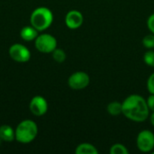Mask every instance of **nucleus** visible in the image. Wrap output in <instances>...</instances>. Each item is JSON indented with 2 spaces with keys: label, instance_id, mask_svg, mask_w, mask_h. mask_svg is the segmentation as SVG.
I'll list each match as a JSON object with an SVG mask.
<instances>
[{
  "label": "nucleus",
  "instance_id": "obj_15",
  "mask_svg": "<svg viewBox=\"0 0 154 154\" xmlns=\"http://www.w3.org/2000/svg\"><path fill=\"white\" fill-rule=\"evenodd\" d=\"M52 58L53 60L57 62V63H63L66 60L67 55L64 50L60 49V48H56L52 52Z\"/></svg>",
  "mask_w": 154,
  "mask_h": 154
},
{
  "label": "nucleus",
  "instance_id": "obj_12",
  "mask_svg": "<svg viewBox=\"0 0 154 154\" xmlns=\"http://www.w3.org/2000/svg\"><path fill=\"white\" fill-rule=\"evenodd\" d=\"M76 154H98L99 152L95 145L89 143H82L75 149Z\"/></svg>",
  "mask_w": 154,
  "mask_h": 154
},
{
  "label": "nucleus",
  "instance_id": "obj_9",
  "mask_svg": "<svg viewBox=\"0 0 154 154\" xmlns=\"http://www.w3.org/2000/svg\"><path fill=\"white\" fill-rule=\"evenodd\" d=\"M65 24L70 30H76L82 26L84 23V16L79 10H70L65 15Z\"/></svg>",
  "mask_w": 154,
  "mask_h": 154
},
{
  "label": "nucleus",
  "instance_id": "obj_22",
  "mask_svg": "<svg viewBox=\"0 0 154 154\" xmlns=\"http://www.w3.org/2000/svg\"><path fill=\"white\" fill-rule=\"evenodd\" d=\"M1 141H2V140H1V138H0V143H1Z\"/></svg>",
  "mask_w": 154,
  "mask_h": 154
},
{
  "label": "nucleus",
  "instance_id": "obj_17",
  "mask_svg": "<svg viewBox=\"0 0 154 154\" xmlns=\"http://www.w3.org/2000/svg\"><path fill=\"white\" fill-rule=\"evenodd\" d=\"M143 62L151 67L154 68V50H147L143 55Z\"/></svg>",
  "mask_w": 154,
  "mask_h": 154
},
{
  "label": "nucleus",
  "instance_id": "obj_21",
  "mask_svg": "<svg viewBox=\"0 0 154 154\" xmlns=\"http://www.w3.org/2000/svg\"><path fill=\"white\" fill-rule=\"evenodd\" d=\"M149 119H150V122H151L152 125L154 127V111L153 112H151L150 116H149Z\"/></svg>",
  "mask_w": 154,
  "mask_h": 154
},
{
  "label": "nucleus",
  "instance_id": "obj_7",
  "mask_svg": "<svg viewBox=\"0 0 154 154\" xmlns=\"http://www.w3.org/2000/svg\"><path fill=\"white\" fill-rule=\"evenodd\" d=\"M9 56L10 58L19 63H25L30 60L31 59V51L30 50L21 44V43H14L10 46L9 48Z\"/></svg>",
  "mask_w": 154,
  "mask_h": 154
},
{
  "label": "nucleus",
  "instance_id": "obj_8",
  "mask_svg": "<svg viewBox=\"0 0 154 154\" xmlns=\"http://www.w3.org/2000/svg\"><path fill=\"white\" fill-rule=\"evenodd\" d=\"M48 102L42 96L33 97L29 104L31 113L35 116H42L48 111Z\"/></svg>",
  "mask_w": 154,
  "mask_h": 154
},
{
  "label": "nucleus",
  "instance_id": "obj_20",
  "mask_svg": "<svg viewBox=\"0 0 154 154\" xmlns=\"http://www.w3.org/2000/svg\"><path fill=\"white\" fill-rule=\"evenodd\" d=\"M147 101V105H148V107L150 109L151 112H153L154 111V94H150L149 97H147L146 99Z\"/></svg>",
  "mask_w": 154,
  "mask_h": 154
},
{
  "label": "nucleus",
  "instance_id": "obj_18",
  "mask_svg": "<svg viewBox=\"0 0 154 154\" xmlns=\"http://www.w3.org/2000/svg\"><path fill=\"white\" fill-rule=\"evenodd\" d=\"M146 87L150 94H154V72H152L147 79Z\"/></svg>",
  "mask_w": 154,
  "mask_h": 154
},
{
  "label": "nucleus",
  "instance_id": "obj_6",
  "mask_svg": "<svg viewBox=\"0 0 154 154\" xmlns=\"http://www.w3.org/2000/svg\"><path fill=\"white\" fill-rule=\"evenodd\" d=\"M90 77L85 71H76L68 79V85L73 90H83L88 87Z\"/></svg>",
  "mask_w": 154,
  "mask_h": 154
},
{
  "label": "nucleus",
  "instance_id": "obj_13",
  "mask_svg": "<svg viewBox=\"0 0 154 154\" xmlns=\"http://www.w3.org/2000/svg\"><path fill=\"white\" fill-rule=\"evenodd\" d=\"M107 113L112 116H117L123 114V106L122 102L119 101H112L106 106Z\"/></svg>",
  "mask_w": 154,
  "mask_h": 154
},
{
  "label": "nucleus",
  "instance_id": "obj_14",
  "mask_svg": "<svg viewBox=\"0 0 154 154\" xmlns=\"http://www.w3.org/2000/svg\"><path fill=\"white\" fill-rule=\"evenodd\" d=\"M110 154H129V150L123 143H115L110 147Z\"/></svg>",
  "mask_w": 154,
  "mask_h": 154
},
{
  "label": "nucleus",
  "instance_id": "obj_4",
  "mask_svg": "<svg viewBox=\"0 0 154 154\" xmlns=\"http://www.w3.org/2000/svg\"><path fill=\"white\" fill-rule=\"evenodd\" d=\"M34 45L38 51L42 53H51L58 45L57 39L50 33H42L34 40Z\"/></svg>",
  "mask_w": 154,
  "mask_h": 154
},
{
  "label": "nucleus",
  "instance_id": "obj_16",
  "mask_svg": "<svg viewBox=\"0 0 154 154\" xmlns=\"http://www.w3.org/2000/svg\"><path fill=\"white\" fill-rule=\"evenodd\" d=\"M143 45L147 50H154V34L149 33L143 38Z\"/></svg>",
  "mask_w": 154,
  "mask_h": 154
},
{
  "label": "nucleus",
  "instance_id": "obj_3",
  "mask_svg": "<svg viewBox=\"0 0 154 154\" xmlns=\"http://www.w3.org/2000/svg\"><path fill=\"white\" fill-rule=\"evenodd\" d=\"M15 141L20 143L27 144L35 140L38 134L37 124L32 120H23L20 122L15 130Z\"/></svg>",
  "mask_w": 154,
  "mask_h": 154
},
{
  "label": "nucleus",
  "instance_id": "obj_1",
  "mask_svg": "<svg viewBox=\"0 0 154 154\" xmlns=\"http://www.w3.org/2000/svg\"><path fill=\"white\" fill-rule=\"evenodd\" d=\"M123 114L125 118L134 123H143L149 119L151 111L146 99L138 94L129 95L122 102Z\"/></svg>",
  "mask_w": 154,
  "mask_h": 154
},
{
  "label": "nucleus",
  "instance_id": "obj_5",
  "mask_svg": "<svg viewBox=\"0 0 154 154\" xmlns=\"http://www.w3.org/2000/svg\"><path fill=\"white\" fill-rule=\"evenodd\" d=\"M136 147L142 152H152L154 150L153 132L148 129L140 131L136 137Z\"/></svg>",
  "mask_w": 154,
  "mask_h": 154
},
{
  "label": "nucleus",
  "instance_id": "obj_19",
  "mask_svg": "<svg viewBox=\"0 0 154 154\" xmlns=\"http://www.w3.org/2000/svg\"><path fill=\"white\" fill-rule=\"evenodd\" d=\"M146 24H147L148 30L154 34V13L152 14L151 15H149V17L147 18V21H146Z\"/></svg>",
  "mask_w": 154,
  "mask_h": 154
},
{
  "label": "nucleus",
  "instance_id": "obj_2",
  "mask_svg": "<svg viewBox=\"0 0 154 154\" xmlns=\"http://www.w3.org/2000/svg\"><path fill=\"white\" fill-rule=\"evenodd\" d=\"M53 13L46 6L35 8L30 16V23L38 32H43L51 27L53 23Z\"/></svg>",
  "mask_w": 154,
  "mask_h": 154
},
{
  "label": "nucleus",
  "instance_id": "obj_10",
  "mask_svg": "<svg viewBox=\"0 0 154 154\" xmlns=\"http://www.w3.org/2000/svg\"><path fill=\"white\" fill-rule=\"evenodd\" d=\"M38 31L32 25H27L21 29L20 36L25 42H32L34 41L38 36Z\"/></svg>",
  "mask_w": 154,
  "mask_h": 154
},
{
  "label": "nucleus",
  "instance_id": "obj_11",
  "mask_svg": "<svg viewBox=\"0 0 154 154\" xmlns=\"http://www.w3.org/2000/svg\"><path fill=\"white\" fill-rule=\"evenodd\" d=\"M0 138L6 143H11L15 140V132L14 128L8 125H2L0 126Z\"/></svg>",
  "mask_w": 154,
  "mask_h": 154
}]
</instances>
